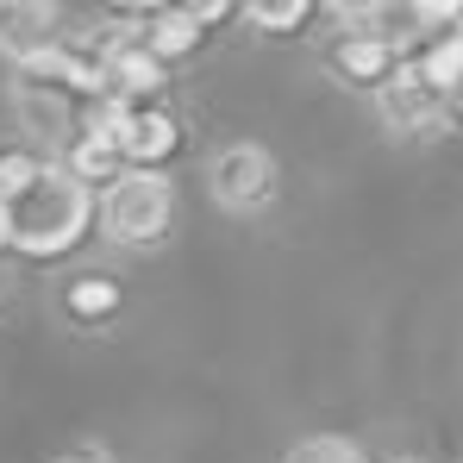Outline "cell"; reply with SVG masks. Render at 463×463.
<instances>
[{
    "mask_svg": "<svg viewBox=\"0 0 463 463\" xmlns=\"http://www.w3.org/2000/svg\"><path fill=\"white\" fill-rule=\"evenodd\" d=\"M213 13H220V6H201V13L188 6V13H169V19H156L151 38H145V51H151V57H182V51L201 38V25H207Z\"/></svg>",
    "mask_w": 463,
    "mask_h": 463,
    "instance_id": "cell-7",
    "label": "cell"
},
{
    "mask_svg": "<svg viewBox=\"0 0 463 463\" xmlns=\"http://www.w3.org/2000/svg\"><path fill=\"white\" fill-rule=\"evenodd\" d=\"M13 244V226H6V207H0V250Z\"/></svg>",
    "mask_w": 463,
    "mask_h": 463,
    "instance_id": "cell-14",
    "label": "cell"
},
{
    "mask_svg": "<svg viewBox=\"0 0 463 463\" xmlns=\"http://www.w3.org/2000/svg\"><path fill=\"white\" fill-rule=\"evenodd\" d=\"M6 207V226H13V244L32 250V257H57L70 250L88 226V182L76 169H38Z\"/></svg>",
    "mask_w": 463,
    "mask_h": 463,
    "instance_id": "cell-1",
    "label": "cell"
},
{
    "mask_svg": "<svg viewBox=\"0 0 463 463\" xmlns=\"http://www.w3.org/2000/svg\"><path fill=\"white\" fill-rule=\"evenodd\" d=\"M57 463H113V458H107L100 445H76V451H63Z\"/></svg>",
    "mask_w": 463,
    "mask_h": 463,
    "instance_id": "cell-13",
    "label": "cell"
},
{
    "mask_svg": "<svg viewBox=\"0 0 463 463\" xmlns=\"http://www.w3.org/2000/svg\"><path fill=\"white\" fill-rule=\"evenodd\" d=\"M169 207H175V194L156 169H126V175L107 182L100 226H107L113 244H156L163 226H169Z\"/></svg>",
    "mask_w": 463,
    "mask_h": 463,
    "instance_id": "cell-2",
    "label": "cell"
},
{
    "mask_svg": "<svg viewBox=\"0 0 463 463\" xmlns=\"http://www.w3.org/2000/svg\"><path fill=\"white\" fill-rule=\"evenodd\" d=\"M0 51L25 70H44L57 57V13L51 6H0Z\"/></svg>",
    "mask_w": 463,
    "mask_h": 463,
    "instance_id": "cell-4",
    "label": "cell"
},
{
    "mask_svg": "<svg viewBox=\"0 0 463 463\" xmlns=\"http://www.w3.org/2000/svg\"><path fill=\"white\" fill-rule=\"evenodd\" d=\"M107 81H113V94L156 88V57L145 51V44H126V51H113V57H107Z\"/></svg>",
    "mask_w": 463,
    "mask_h": 463,
    "instance_id": "cell-8",
    "label": "cell"
},
{
    "mask_svg": "<svg viewBox=\"0 0 463 463\" xmlns=\"http://www.w3.org/2000/svg\"><path fill=\"white\" fill-rule=\"evenodd\" d=\"M113 126H119V156H132L138 169H151L156 156L175 151V126L151 107H113Z\"/></svg>",
    "mask_w": 463,
    "mask_h": 463,
    "instance_id": "cell-5",
    "label": "cell"
},
{
    "mask_svg": "<svg viewBox=\"0 0 463 463\" xmlns=\"http://www.w3.org/2000/svg\"><path fill=\"white\" fill-rule=\"evenodd\" d=\"M207 182H213L220 207L257 213L276 194V163H269V151H257V145H226V151L207 163Z\"/></svg>",
    "mask_w": 463,
    "mask_h": 463,
    "instance_id": "cell-3",
    "label": "cell"
},
{
    "mask_svg": "<svg viewBox=\"0 0 463 463\" xmlns=\"http://www.w3.org/2000/svg\"><path fill=\"white\" fill-rule=\"evenodd\" d=\"M282 463H364V451L351 439H338V432H319V439H301Z\"/></svg>",
    "mask_w": 463,
    "mask_h": 463,
    "instance_id": "cell-9",
    "label": "cell"
},
{
    "mask_svg": "<svg viewBox=\"0 0 463 463\" xmlns=\"http://www.w3.org/2000/svg\"><path fill=\"white\" fill-rule=\"evenodd\" d=\"M113 307V282H76V313H107Z\"/></svg>",
    "mask_w": 463,
    "mask_h": 463,
    "instance_id": "cell-11",
    "label": "cell"
},
{
    "mask_svg": "<svg viewBox=\"0 0 463 463\" xmlns=\"http://www.w3.org/2000/svg\"><path fill=\"white\" fill-rule=\"evenodd\" d=\"M432 88H426V76L420 70H401V76H383V113L394 119V126H426L432 119Z\"/></svg>",
    "mask_w": 463,
    "mask_h": 463,
    "instance_id": "cell-6",
    "label": "cell"
},
{
    "mask_svg": "<svg viewBox=\"0 0 463 463\" xmlns=\"http://www.w3.org/2000/svg\"><path fill=\"white\" fill-rule=\"evenodd\" d=\"M338 63H345L351 76H383L388 63H394V51H388L383 38H370V32H364V38H345V51H338Z\"/></svg>",
    "mask_w": 463,
    "mask_h": 463,
    "instance_id": "cell-10",
    "label": "cell"
},
{
    "mask_svg": "<svg viewBox=\"0 0 463 463\" xmlns=\"http://www.w3.org/2000/svg\"><path fill=\"white\" fill-rule=\"evenodd\" d=\"M250 19H257V25H301L307 6H250Z\"/></svg>",
    "mask_w": 463,
    "mask_h": 463,
    "instance_id": "cell-12",
    "label": "cell"
}]
</instances>
